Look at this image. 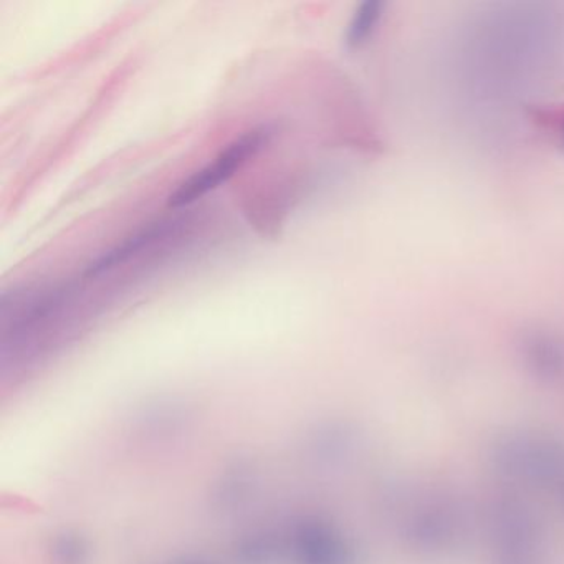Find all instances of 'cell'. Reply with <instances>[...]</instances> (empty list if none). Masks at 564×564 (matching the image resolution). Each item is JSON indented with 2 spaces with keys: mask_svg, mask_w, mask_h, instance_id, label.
Masks as SVG:
<instances>
[{
  "mask_svg": "<svg viewBox=\"0 0 564 564\" xmlns=\"http://www.w3.org/2000/svg\"><path fill=\"white\" fill-rule=\"evenodd\" d=\"M270 136H272V130L263 126L252 130V132L235 139L210 164L197 171L189 180L184 181L169 196V206L174 207V209L189 206V204L206 196L210 191L221 186L224 181L234 176L235 171L241 169L248 159L254 158L263 148V145H267Z\"/></svg>",
  "mask_w": 564,
  "mask_h": 564,
  "instance_id": "1",
  "label": "cell"
},
{
  "mask_svg": "<svg viewBox=\"0 0 564 564\" xmlns=\"http://www.w3.org/2000/svg\"><path fill=\"white\" fill-rule=\"evenodd\" d=\"M563 136H564V126H563Z\"/></svg>",
  "mask_w": 564,
  "mask_h": 564,
  "instance_id": "4",
  "label": "cell"
},
{
  "mask_svg": "<svg viewBox=\"0 0 564 564\" xmlns=\"http://www.w3.org/2000/svg\"><path fill=\"white\" fill-rule=\"evenodd\" d=\"M165 231H168V225L165 224L151 225V228L145 229V231L136 234L135 237L127 238L118 247L111 248L108 254L101 255L98 260L88 266L85 275L97 277L100 273L107 272V270L113 269V267L120 266V263L126 262L127 258L138 254L142 248L148 247L149 244L158 241Z\"/></svg>",
  "mask_w": 564,
  "mask_h": 564,
  "instance_id": "2",
  "label": "cell"
},
{
  "mask_svg": "<svg viewBox=\"0 0 564 564\" xmlns=\"http://www.w3.org/2000/svg\"><path fill=\"white\" fill-rule=\"evenodd\" d=\"M381 17V2L369 0V2L359 5L358 11L355 12L352 22H350L348 32H346V44L350 47H361L375 34Z\"/></svg>",
  "mask_w": 564,
  "mask_h": 564,
  "instance_id": "3",
  "label": "cell"
}]
</instances>
